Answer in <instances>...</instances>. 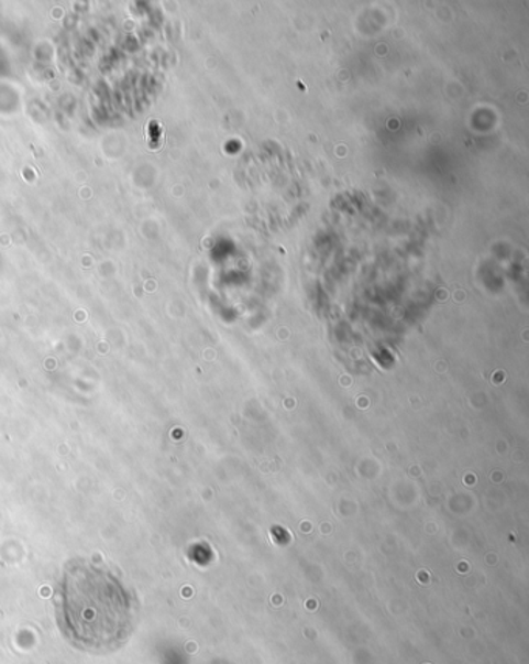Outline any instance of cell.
<instances>
[{
	"instance_id": "cell-1",
	"label": "cell",
	"mask_w": 529,
	"mask_h": 664,
	"mask_svg": "<svg viewBox=\"0 0 529 664\" xmlns=\"http://www.w3.org/2000/svg\"><path fill=\"white\" fill-rule=\"evenodd\" d=\"M62 628L67 639L90 652L111 651L130 635L131 609L111 583L78 575L64 594Z\"/></svg>"
}]
</instances>
